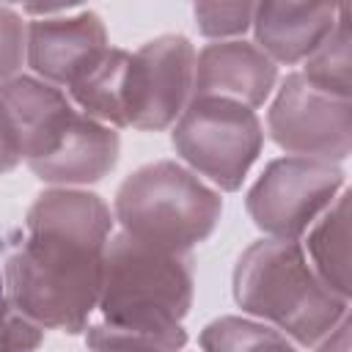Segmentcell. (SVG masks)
<instances>
[{"instance_id": "6da1fadb", "label": "cell", "mask_w": 352, "mask_h": 352, "mask_svg": "<svg viewBox=\"0 0 352 352\" xmlns=\"http://www.w3.org/2000/svg\"><path fill=\"white\" fill-rule=\"evenodd\" d=\"M110 206L88 190L50 187L25 214V239L6 258L3 300L41 330L80 333L99 305Z\"/></svg>"}, {"instance_id": "7a4b0ae2", "label": "cell", "mask_w": 352, "mask_h": 352, "mask_svg": "<svg viewBox=\"0 0 352 352\" xmlns=\"http://www.w3.org/2000/svg\"><path fill=\"white\" fill-rule=\"evenodd\" d=\"M234 300L292 344L314 346L344 316L349 300L322 283L300 242L258 239L236 258Z\"/></svg>"}, {"instance_id": "3957f363", "label": "cell", "mask_w": 352, "mask_h": 352, "mask_svg": "<svg viewBox=\"0 0 352 352\" xmlns=\"http://www.w3.org/2000/svg\"><path fill=\"white\" fill-rule=\"evenodd\" d=\"M220 214V192L173 160L148 162L129 173L113 201L121 234L176 256H187L209 239Z\"/></svg>"}, {"instance_id": "277c9868", "label": "cell", "mask_w": 352, "mask_h": 352, "mask_svg": "<svg viewBox=\"0 0 352 352\" xmlns=\"http://www.w3.org/2000/svg\"><path fill=\"white\" fill-rule=\"evenodd\" d=\"M192 286L187 256L154 250L118 231L104 250L96 311L110 324L176 327L192 305Z\"/></svg>"}, {"instance_id": "5b68a950", "label": "cell", "mask_w": 352, "mask_h": 352, "mask_svg": "<svg viewBox=\"0 0 352 352\" xmlns=\"http://www.w3.org/2000/svg\"><path fill=\"white\" fill-rule=\"evenodd\" d=\"M170 140L182 165L209 179L214 190L234 192L261 151L264 129L256 110L239 102L192 96L173 124Z\"/></svg>"}, {"instance_id": "8992f818", "label": "cell", "mask_w": 352, "mask_h": 352, "mask_svg": "<svg viewBox=\"0 0 352 352\" xmlns=\"http://www.w3.org/2000/svg\"><path fill=\"white\" fill-rule=\"evenodd\" d=\"M341 190L344 170L338 162L280 157L264 168L245 204L250 220L270 239L297 242Z\"/></svg>"}, {"instance_id": "52a82bcc", "label": "cell", "mask_w": 352, "mask_h": 352, "mask_svg": "<svg viewBox=\"0 0 352 352\" xmlns=\"http://www.w3.org/2000/svg\"><path fill=\"white\" fill-rule=\"evenodd\" d=\"M195 47L184 36H157L129 52L124 74V126L160 132L179 121L192 99Z\"/></svg>"}, {"instance_id": "ba28073f", "label": "cell", "mask_w": 352, "mask_h": 352, "mask_svg": "<svg viewBox=\"0 0 352 352\" xmlns=\"http://www.w3.org/2000/svg\"><path fill=\"white\" fill-rule=\"evenodd\" d=\"M267 132L286 157L341 162L352 148V102L316 91L294 72L270 104Z\"/></svg>"}, {"instance_id": "9c48e42d", "label": "cell", "mask_w": 352, "mask_h": 352, "mask_svg": "<svg viewBox=\"0 0 352 352\" xmlns=\"http://www.w3.org/2000/svg\"><path fill=\"white\" fill-rule=\"evenodd\" d=\"M77 110L41 77L16 74L0 85V176L19 162L50 157L66 138Z\"/></svg>"}, {"instance_id": "30bf717a", "label": "cell", "mask_w": 352, "mask_h": 352, "mask_svg": "<svg viewBox=\"0 0 352 352\" xmlns=\"http://www.w3.org/2000/svg\"><path fill=\"white\" fill-rule=\"evenodd\" d=\"M38 19L28 22V55L25 60L50 85H74L107 50V30L99 14L77 11L66 14L63 8L44 11L30 8Z\"/></svg>"}, {"instance_id": "8fae6325", "label": "cell", "mask_w": 352, "mask_h": 352, "mask_svg": "<svg viewBox=\"0 0 352 352\" xmlns=\"http://www.w3.org/2000/svg\"><path fill=\"white\" fill-rule=\"evenodd\" d=\"M278 82V66L250 41H212L195 52L192 96H220L250 110L264 104Z\"/></svg>"}, {"instance_id": "7c38bea8", "label": "cell", "mask_w": 352, "mask_h": 352, "mask_svg": "<svg viewBox=\"0 0 352 352\" xmlns=\"http://www.w3.org/2000/svg\"><path fill=\"white\" fill-rule=\"evenodd\" d=\"M341 3H258L253 8L256 47L278 63L305 60L333 30Z\"/></svg>"}, {"instance_id": "4fadbf2b", "label": "cell", "mask_w": 352, "mask_h": 352, "mask_svg": "<svg viewBox=\"0 0 352 352\" xmlns=\"http://www.w3.org/2000/svg\"><path fill=\"white\" fill-rule=\"evenodd\" d=\"M121 154L118 132L107 124H99L85 116H74L63 143L44 160L30 162L28 168L50 187H77L99 182L107 176Z\"/></svg>"}, {"instance_id": "5bb4252c", "label": "cell", "mask_w": 352, "mask_h": 352, "mask_svg": "<svg viewBox=\"0 0 352 352\" xmlns=\"http://www.w3.org/2000/svg\"><path fill=\"white\" fill-rule=\"evenodd\" d=\"M308 264L322 278L327 289L349 300L352 292V264H349V190L344 187L338 198L311 223L300 242Z\"/></svg>"}, {"instance_id": "9a60e30c", "label": "cell", "mask_w": 352, "mask_h": 352, "mask_svg": "<svg viewBox=\"0 0 352 352\" xmlns=\"http://www.w3.org/2000/svg\"><path fill=\"white\" fill-rule=\"evenodd\" d=\"M129 52L110 47L74 85H69V102L80 107V116L107 124L113 129L124 126V74Z\"/></svg>"}, {"instance_id": "2e32d148", "label": "cell", "mask_w": 352, "mask_h": 352, "mask_svg": "<svg viewBox=\"0 0 352 352\" xmlns=\"http://www.w3.org/2000/svg\"><path fill=\"white\" fill-rule=\"evenodd\" d=\"M300 77L314 85L316 91L349 99L352 96V28H349V6L341 3L338 19L333 30L324 36V41L302 60Z\"/></svg>"}, {"instance_id": "e0dca14e", "label": "cell", "mask_w": 352, "mask_h": 352, "mask_svg": "<svg viewBox=\"0 0 352 352\" xmlns=\"http://www.w3.org/2000/svg\"><path fill=\"white\" fill-rule=\"evenodd\" d=\"M204 352H297L275 327L253 316H220L201 330Z\"/></svg>"}, {"instance_id": "ac0fdd59", "label": "cell", "mask_w": 352, "mask_h": 352, "mask_svg": "<svg viewBox=\"0 0 352 352\" xmlns=\"http://www.w3.org/2000/svg\"><path fill=\"white\" fill-rule=\"evenodd\" d=\"M85 344L91 352H182L187 333L176 327H126L96 322L85 330Z\"/></svg>"}, {"instance_id": "d6986e66", "label": "cell", "mask_w": 352, "mask_h": 352, "mask_svg": "<svg viewBox=\"0 0 352 352\" xmlns=\"http://www.w3.org/2000/svg\"><path fill=\"white\" fill-rule=\"evenodd\" d=\"M253 3H198L192 8L195 25L214 41H231L253 25Z\"/></svg>"}, {"instance_id": "ffe728a7", "label": "cell", "mask_w": 352, "mask_h": 352, "mask_svg": "<svg viewBox=\"0 0 352 352\" xmlns=\"http://www.w3.org/2000/svg\"><path fill=\"white\" fill-rule=\"evenodd\" d=\"M28 55V22L11 6H0V85L19 74Z\"/></svg>"}, {"instance_id": "44dd1931", "label": "cell", "mask_w": 352, "mask_h": 352, "mask_svg": "<svg viewBox=\"0 0 352 352\" xmlns=\"http://www.w3.org/2000/svg\"><path fill=\"white\" fill-rule=\"evenodd\" d=\"M41 344V327L19 316L11 305H0V352H36Z\"/></svg>"}, {"instance_id": "7402d4cb", "label": "cell", "mask_w": 352, "mask_h": 352, "mask_svg": "<svg viewBox=\"0 0 352 352\" xmlns=\"http://www.w3.org/2000/svg\"><path fill=\"white\" fill-rule=\"evenodd\" d=\"M314 352H349V316H344L327 336L314 344Z\"/></svg>"}, {"instance_id": "603a6c76", "label": "cell", "mask_w": 352, "mask_h": 352, "mask_svg": "<svg viewBox=\"0 0 352 352\" xmlns=\"http://www.w3.org/2000/svg\"><path fill=\"white\" fill-rule=\"evenodd\" d=\"M0 305H3V275H0Z\"/></svg>"}]
</instances>
